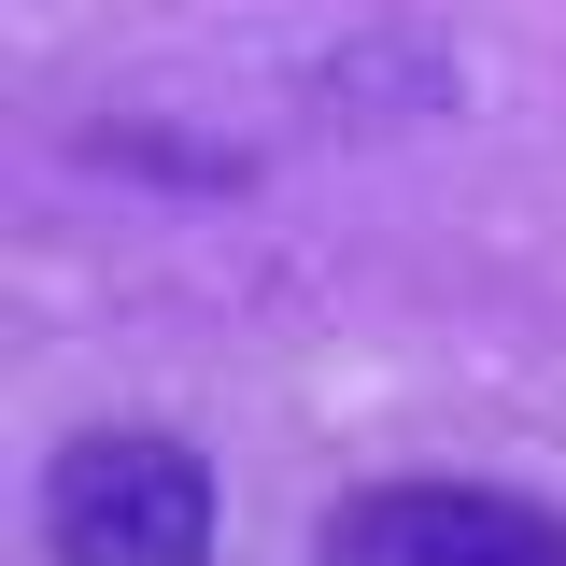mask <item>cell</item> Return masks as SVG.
<instances>
[{
  "label": "cell",
  "mask_w": 566,
  "mask_h": 566,
  "mask_svg": "<svg viewBox=\"0 0 566 566\" xmlns=\"http://www.w3.org/2000/svg\"><path fill=\"white\" fill-rule=\"evenodd\" d=\"M326 566H566V524L495 482H368L326 510Z\"/></svg>",
  "instance_id": "cell-2"
},
{
  "label": "cell",
  "mask_w": 566,
  "mask_h": 566,
  "mask_svg": "<svg viewBox=\"0 0 566 566\" xmlns=\"http://www.w3.org/2000/svg\"><path fill=\"white\" fill-rule=\"evenodd\" d=\"M43 553L57 566H212V468L156 424H99L43 468Z\"/></svg>",
  "instance_id": "cell-1"
}]
</instances>
